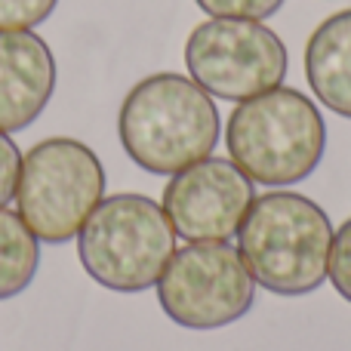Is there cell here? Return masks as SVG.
<instances>
[{
  "mask_svg": "<svg viewBox=\"0 0 351 351\" xmlns=\"http://www.w3.org/2000/svg\"><path fill=\"white\" fill-rule=\"evenodd\" d=\"M327 278H330V284L336 287V293H339L346 302H351V219L333 231Z\"/></svg>",
  "mask_w": 351,
  "mask_h": 351,
  "instance_id": "13",
  "label": "cell"
},
{
  "mask_svg": "<svg viewBox=\"0 0 351 351\" xmlns=\"http://www.w3.org/2000/svg\"><path fill=\"white\" fill-rule=\"evenodd\" d=\"M40 265V241L31 234L22 216L0 206V302L31 287Z\"/></svg>",
  "mask_w": 351,
  "mask_h": 351,
  "instance_id": "11",
  "label": "cell"
},
{
  "mask_svg": "<svg viewBox=\"0 0 351 351\" xmlns=\"http://www.w3.org/2000/svg\"><path fill=\"white\" fill-rule=\"evenodd\" d=\"M117 136L136 167L154 176H176L213 154L219 111L210 93L191 77L160 71L127 93L117 114Z\"/></svg>",
  "mask_w": 351,
  "mask_h": 351,
  "instance_id": "1",
  "label": "cell"
},
{
  "mask_svg": "<svg viewBox=\"0 0 351 351\" xmlns=\"http://www.w3.org/2000/svg\"><path fill=\"white\" fill-rule=\"evenodd\" d=\"M105 197V167L90 145L68 136L28 148L19 167L16 204L22 222L43 243L77 237Z\"/></svg>",
  "mask_w": 351,
  "mask_h": 351,
  "instance_id": "5",
  "label": "cell"
},
{
  "mask_svg": "<svg viewBox=\"0 0 351 351\" xmlns=\"http://www.w3.org/2000/svg\"><path fill=\"white\" fill-rule=\"evenodd\" d=\"M176 253V231L164 206L145 194H111L77 231V256L99 287L142 293L158 284Z\"/></svg>",
  "mask_w": 351,
  "mask_h": 351,
  "instance_id": "4",
  "label": "cell"
},
{
  "mask_svg": "<svg viewBox=\"0 0 351 351\" xmlns=\"http://www.w3.org/2000/svg\"><path fill=\"white\" fill-rule=\"evenodd\" d=\"M333 225L296 191H268L250 204L237 228V253L250 278L274 296H305L327 280Z\"/></svg>",
  "mask_w": 351,
  "mask_h": 351,
  "instance_id": "2",
  "label": "cell"
},
{
  "mask_svg": "<svg viewBox=\"0 0 351 351\" xmlns=\"http://www.w3.org/2000/svg\"><path fill=\"white\" fill-rule=\"evenodd\" d=\"M197 6L213 19H262L274 16L284 6V0H197Z\"/></svg>",
  "mask_w": 351,
  "mask_h": 351,
  "instance_id": "14",
  "label": "cell"
},
{
  "mask_svg": "<svg viewBox=\"0 0 351 351\" xmlns=\"http://www.w3.org/2000/svg\"><path fill=\"white\" fill-rule=\"evenodd\" d=\"M59 0H0V31H31L53 16Z\"/></svg>",
  "mask_w": 351,
  "mask_h": 351,
  "instance_id": "12",
  "label": "cell"
},
{
  "mask_svg": "<svg viewBox=\"0 0 351 351\" xmlns=\"http://www.w3.org/2000/svg\"><path fill=\"white\" fill-rule=\"evenodd\" d=\"M19 167H22V154H19L16 142L10 139V133H0V206H6L16 197Z\"/></svg>",
  "mask_w": 351,
  "mask_h": 351,
  "instance_id": "15",
  "label": "cell"
},
{
  "mask_svg": "<svg viewBox=\"0 0 351 351\" xmlns=\"http://www.w3.org/2000/svg\"><path fill=\"white\" fill-rule=\"evenodd\" d=\"M56 90L53 49L34 31H0V133L28 130Z\"/></svg>",
  "mask_w": 351,
  "mask_h": 351,
  "instance_id": "9",
  "label": "cell"
},
{
  "mask_svg": "<svg viewBox=\"0 0 351 351\" xmlns=\"http://www.w3.org/2000/svg\"><path fill=\"white\" fill-rule=\"evenodd\" d=\"M185 65L210 96L243 102L284 84L287 47L253 19H206L188 34Z\"/></svg>",
  "mask_w": 351,
  "mask_h": 351,
  "instance_id": "7",
  "label": "cell"
},
{
  "mask_svg": "<svg viewBox=\"0 0 351 351\" xmlns=\"http://www.w3.org/2000/svg\"><path fill=\"white\" fill-rule=\"evenodd\" d=\"M225 145L250 182L284 188L317 170L327 152V123L305 93L280 84L231 111Z\"/></svg>",
  "mask_w": 351,
  "mask_h": 351,
  "instance_id": "3",
  "label": "cell"
},
{
  "mask_svg": "<svg viewBox=\"0 0 351 351\" xmlns=\"http://www.w3.org/2000/svg\"><path fill=\"white\" fill-rule=\"evenodd\" d=\"M253 200V182L234 160L204 158L167 182L160 206L176 234L197 243L237 234Z\"/></svg>",
  "mask_w": 351,
  "mask_h": 351,
  "instance_id": "8",
  "label": "cell"
},
{
  "mask_svg": "<svg viewBox=\"0 0 351 351\" xmlns=\"http://www.w3.org/2000/svg\"><path fill=\"white\" fill-rule=\"evenodd\" d=\"M305 77L321 105L351 121V10L333 12L311 31Z\"/></svg>",
  "mask_w": 351,
  "mask_h": 351,
  "instance_id": "10",
  "label": "cell"
},
{
  "mask_svg": "<svg viewBox=\"0 0 351 351\" xmlns=\"http://www.w3.org/2000/svg\"><path fill=\"white\" fill-rule=\"evenodd\" d=\"M154 287L164 315L185 330L228 327L256 302V280L241 253L225 241H197L176 250Z\"/></svg>",
  "mask_w": 351,
  "mask_h": 351,
  "instance_id": "6",
  "label": "cell"
}]
</instances>
